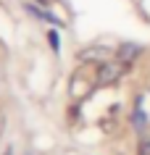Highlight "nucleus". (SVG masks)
Here are the masks:
<instances>
[{
	"instance_id": "obj_1",
	"label": "nucleus",
	"mask_w": 150,
	"mask_h": 155,
	"mask_svg": "<svg viewBox=\"0 0 150 155\" xmlns=\"http://www.w3.org/2000/svg\"><path fill=\"white\" fill-rule=\"evenodd\" d=\"M124 68H126V63H105V66H100L98 68V82L100 84H108V82H116L118 76L124 74Z\"/></svg>"
},
{
	"instance_id": "obj_2",
	"label": "nucleus",
	"mask_w": 150,
	"mask_h": 155,
	"mask_svg": "<svg viewBox=\"0 0 150 155\" xmlns=\"http://www.w3.org/2000/svg\"><path fill=\"white\" fill-rule=\"evenodd\" d=\"M140 53H142L140 45H124V48L118 50V61H121V63H132Z\"/></svg>"
},
{
	"instance_id": "obj_3",
	"label": "nucleus",
	"mask_w": 150,
	"mask_h": 155,
	"mask_svg": "<svg viewBox=\"0 0 150 155\" xmlns=\"http://www.w3.org/2000/svg\"><path fill=\"white\" fill-rule=\"evenodd\" d=\"M108 50L105 48H90V50H82V58L84 61H95V58H105Z\"/></svg>"
},
{
	"instance_id": "obj_4",
	"label": "nucleus",
	"mask_w": 150,
	"mask_h": 155,
	"mask_svg": "<svg viewBox=\"0 0 150 155\" xmlns=\"http://www.w3.org/2000/svg\"><path fill=\"white\" fill-rule=\"evenodd\" d=\"M132 124L137 126V129H142V126H145V116H142V110H140V108L134 110V116H132Z\"/></svg>"
},
{
	"instance_id": "obj_5",
	"label": "nucleus",
	"mask_w": 150,
	"mask_h": 155,
	"mask_svg": "<svg viewBox=\"0 0 150 155\" xmlns=\"http://www.w3.org/2000/svg\"><path fill=\"white\" fill-rule=\"evenodd\" d=\"M140 155H150V139H142L140 142Z\"/></svg>"
},
{
	"instance_id": "obj_6",
	"label": "nucleus",
	"mask_w": 150,
	"mask_h": 155,
	"mask_svg": "<svg viewBox=\"0 0 150 155\" xmlns=\"http://www.w3.org/2000/svg\"><path fill=\"white\" fill-rule=\"evenodd\" d=\"M48 40L53 45V50H58V32H48Z\"/></svg>"
},
{
	"instance_id": "obj_7",
	"label": "nucleus",
	"mask_w": 150,
	"mask_h": 155,
	"mask_svg": "<svg viewBox=\"0 0 150 155\" xmlns=\"http://www.w3.org/2000/svg\"><path fill=\"white\" fill-rule=\"evenodd\" d=\"M8 155H11V153H8Z\"/></svg>"
}]
</instances>
